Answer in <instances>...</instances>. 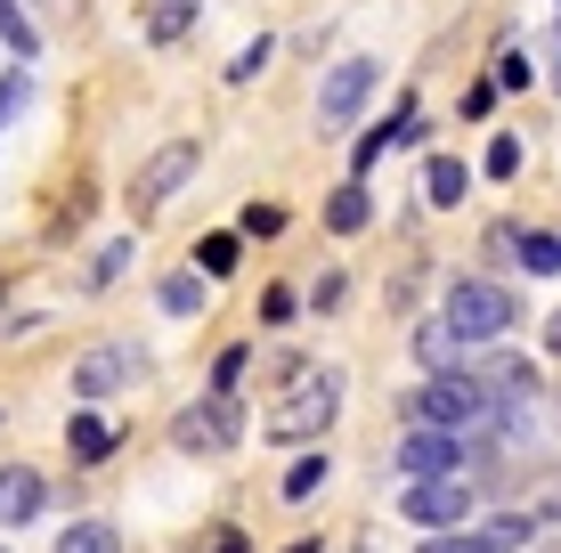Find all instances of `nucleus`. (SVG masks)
I'll list each match as a JSON object with an SVG mask.
<instances>
[{
  "mask_svg": "<svg viewBox=\"0 0 561 553\" xmlns=\"http://www.w3.org/2000/svg\"><path fill=\"white\" fill-rule=\"evenodd\" d=\"M277 367H285V399L268 407V431H261V440H277V448L325 440V431H334V415H342V367H309V358H277Z\"/></svg>",
  "mask_w": 561,
  "mask_h": 553,
  "instance_id": "f257e3e1",
  "label": "nucleus"
},
{
  "mask_svg": "<svg viewBox=\"0 0 561 553\" xmlns=\"http://www.w3.org/2000/svg\"><path fill=\"white\" fill-rule=\"evenodd\" d=\"M415 415H423V431H496L505 415H496V399L472 383V375H432V383L415 391Z\"/></svg>",
  "mask_w": 561,
  "mask_h": 553,
  "instance_id": "f03ea898",
  "label": "nucleus"
},
{
  "mask_svg": "<svg viewBox=\"0 0 561 553\" xmlns=\"http://www.w3.org/2000/svg\"><path fill=\"white\" fill-rule=\"evenodd\" d=\"M513 318H520V301L505 293V285H480V277H463L448 301H439V326H448L456 342H496V334H513Z\"/></svg>",
  "mask_w": 561,
  "mask_h": 553,
  "instance_id": "7ed1b4c3",
  "label": "nucleus"
},
{
  "mask_svg": "<svg viewBox=\"0 0 561 553\" xmlns=\"http://www.w3.org/2000/svg\"><path fill=\"white\" fill-rule=\"evenodd\" d=\"M366 99H375V57H342V66L318 82V123H325V130L358 123V106H366Z\"/></svg>",
  "mask_w": 561,
  "mask_h": 553,
  "instance_id": "20e7f679",
  "label": "nucleus"
},
{
  "mask_svg": "<svg viewBox=\"0 0 561 553\" xmlns=\"http://www.w3.org/2000/svg\"><path fill=\"white\" fill-rule=\"evenodd\" d=\"M187 180H196V139H171V147H154L147 171L130 180V204H139V212H154V204H171Z\"/></svg>",
  "mask_w": 561,
  "mask_h": 553,
  "instance_id": "39448f33",
  "label": "nucleus"
},
{
  "mask_svg": "<svg viewBox=\"0 0 561 553\" xmlns=\"http://www.w3.org/2000/svg\"><path fill=\"white\" fill-rule=\"evenodd\" d=\"M139 367H147V350H139V342H90V350H82V367H73V391H82V399H114V391H123Z\"/></svg>",
  "mask_w": 561,
  "mask_h": 553,
  "instance_id": "423d86ee",
  "label": "nucleus"
},
{
  "mask_svg": "<svg viewBox=\"0 0 561 553\" xmlns=\"http://www.w3.org/2000/svg\"><path fill=\"white\" fill-rule=\"evenodd\" d=\"M463 464H472V440H456V431H408L399 440V472L408 481H448Z\"/></svg>",
  "mask_w": 561,
  "mask_h": 553,
  "instance_id": "0eeeda50",
  "label": "nucleus"
},
{
  "mask_svg": "<svg viewBox=\"0 0 561 553\" xmlns=\"http://www.w3.org/2000/svg\"><path fill=\"white\" fill-rule=\"evenodd\" d=\"M399 512H408L415 529H456L463 512H472V488H463V472H448V481H415L408 497H399Z\"/></svg>",
  "mask_w": 561,
  "mask_h": 553,
  "instance_id": "6e6552de",
  "label": "nucleus"
},
{
  "mask_svg": "<svg viewBox=\"0 0 561 553\" xmlns=\"http://www.w3.org/2000/svg\"><path fill=\"white\" fill-rule=\"evenodd\" d=\"M171 440H180L187 456H220V448H237V407H228V399H196V407H180Z\"/></svg>",
  "mask_w": 561,
  "mask_h": 553,
  "instance_id": "1a4fd4ad",
  "label": "nucleus"
},
{
  "mask_svg": "<svg viewBox=\"0 0 561 553\" xmlns=\"http://www.w3.org/2000/svg\"><path fill=\"white\" fill-rule=\"evenodd\" d=\"M42 472L33 464H0V529H25V521H42Z\"/></svg>",
  "mask_w": 561,
  "mask_h": 553,
  "instance_id": "9d476101",
  "label": "nucleus"
},
{
  "mask_svg": "<svg viewBox=\"0 0 561 553\" xmlns=\"http://www.w3.org/2000/svg\"><path fill=\"white\" fill-rule=\"evenodd\" d=\"M496 237L513 244V261L529 277H561V237H546V228H496Z\"/></svg>",
  "mask_w": 561,
  "mask_h": 553,
  "instance_id": "9b49d317",
  "label": "nucleus"
},
{
  "mask_svg": "<svg viewBox=\"0 0 561 553\" xmlns=\"http://www.w3.org/2000/svg\"><path fill=\"white\" fill-rule=\"evenodd\" d=\"M196 9H204V0H154V9H147V42H154V49H171L187 25H196Z\"/></svg>",
  "mask_w": 561,
  "mask_h": 553,
  "instance_id": "f8f14e48",
  "label": "nucleus"
},
{
  "mask_svg": "<svg viewBox=\"0 0 561 553\" xmlns=\"http://www.w3.org/2000/svg\"><path fill=\"white\" fill-rule=\"evenodd\" d=\"M375 220V204H366V187H334V204H325V228H342V237H358V228Z\"/></svg>",
  "mask_w": 561,
  "mask_h": 553,
  "instance_id": "ddd939ff",
  "label": "nucleus"
},
{
  "mask_svg": "<svg viewBox=\"0 0 561 553\" xmlns=\"http://www.w3.org/2000/svg\"><path fill=\"white\" fill-rule=\"evenodd\" d=\"M57 553H123V538H114V521H73L57 538Z\"/></svg>",
  "mask_w": 561,
  "mask_h": 553,
  "instance_id": "4468645a",
  "label": "nucleus"
},
{
  "mask_svg": "<svg viewBox=\"0 0 561 553\" xmlns=\"http://www.w3.org/2000/svg\"><path fill=\"white\" fill-rule=\"evenodd\" d=\"M66 431H73V456H82V464H99V456L114 448V424H99V415H73Z\"/></svg>",
  "mask_w": 561,
  "mask_h": 553,
  "instance_id": "2eb2a0df",
  "label": "nucleus"
},
{
  "mask_svg": "<svg viewBox=\"0 0 561 553\" xmlns=\"http://www.w3.org/2000/svg\"><path fill=\"white\" fill-rule=\"evenodd\" d=\"M163 310H171V318H196V310H204V277H196V269L163 277Z\"/></svg>",
  "mask_w": 561,
  "mask_h": 553,
  "instance_id": "dca6fc26",
  "label": "nucleus"
},
{
  "mask_svg": "<svg viewBox=\"0 0 561 553\" xmlns=\"http://www.w3.org/2000/svg\"><path fill=\"white\" fill-rule=\"evenodd\" d=\"M463 187H472V171L439 155V163H432V180H423V196H432V204H463Z\"/></svg>",
  "mask_w": 561,
  "mask_h": 553,
  "instance_id": "f3484780",
  "label": "nucleus"
},
{
  "mask_svg": "<svg viewBox=\"0 0 561 553\" xmlns=\"http://www.w3.org/2000/svg\"><path fill=\"white\" fill-rule=\"evenodd\" d=\"M456 350H463V342H456L448 326H423V334H415V358H423V367H432V375H456V367H448Z\"/></svg>",
  "mask_w": 561,
  "mask_h": 553,
  "instance_id": "a211bd4d",
  "label": "nucleus"
},
{
  "mask_svg": "<svg viewBox=\"0 0 561 553\" xmlns=\"http://www.w3.org/2000/svg\"><path fill=\"white\" fill-rule=\"evenodd\" d=\"M318 488H325V456H301V464L285 472V505H309Z\"/></svg>",
  "mask_w": 561,
  "mask_h": 553,
  "instance_id": "6ab92c4d",
  "label": "nucleus"
},
{
  "mask_svg": "<svg viewBox=\"0 0 561 553\" xmlns=\"http://www.w3.org/2000/svg\"><path fill=\"white\" fill-rule=\"evenodd\" d=\"M0 42H9L16 57H33L42 42H33V25H25V9H16V0H0Z\"/></svg>",
  "mask_w": 561,
  "mask_h": 553,
  "instance_id": "aec40b11",
  "label": "nucleus"
},
{
  "mask_svg": "<svg viewBox=\"0 0 561 553\" xmlns=\"http://www.w3.org/2000/svg\"><path fill=\"white\" fill-rule=\"evenodd\" d=\"M237 269V237H204V277H228Z\"/></svg>",
  "mask_w": 561,
  "mask_h": 553,
  "instance_id": "412c9836",
  "label": "nucleus"
},
{
  "mask_svg": "<svg viewBox=\"0 0 561 553\" xmlns=\"http://www.w3.org/2000/svg\"><path fill=\"white\" fill-rule=\"evenodd\" d=\"M244 367H253V358H244V350H220V367H211V391H220V399H228V391H237V383H244Z\"/></svg>",
  "mask_w": 561,
  "mask_h": 553,
  "instance_id": "4be33fe9",
  "label": "nucleus"
},
{
  "mask_svg": "<svg viewBox=\"0 0 561 553\" xmlns=\"http://www.w3.org/2000/svg\"><path fill=\"white\" fill-rule=\"evenodd\" d=\"M123 261H130V237H114V244H106V253H99V261H90V285H106L114 269H123Z\"/></svg>",
  "mask_w": 561,
  "mask_h": 553,
  "instance_id": "5701e85b",
  "label": "nucleus"
},
{
  "mask_svg": "<svg viewBox=\"0 0 561 553\" xmlns=\"http://www.w3.org/2000/svg\"><path fill=\"white\" fill-rule=\"evenodd\" d=\"M513 171H520V139H496L489 147V180H513Z\"/></svg>",
  "mask_w": 561,
  "mask_h": 553,
  "instance_id": "b1692460",
  "label": "nucleus"
},
{
  "mask_svg": "<svg viewBox=\"0 0 561 553\" xmlns=\"http://www.w3.org/2000/svg\"><path fill=\"white\" fill-rule=\"evenodd\" d=\"M277 228H285L277 204H253V212H244V237H277Z\"/></svg>",
  "mask_w": 561,
  "mask_h": 553,
  "instance_id": "393cba45",
  "label": "nucleus"
},
{
  "mask_svg": "<svg viewBox=\"0 0 561 553\" xmlns=\"http://www.w3.org/2000/svg\"><path fill=\"white\" fill-rule=\"evenodd\" d=\"M261 66H268V42H253V49H244V57H237V66H228V82H253V73H261Z\"/></svg>",
  "mask_w": 561,
  "mask_h": 553,
  "instance_id": "a878e982",
  "label": "nucleus"
},
{
  "mask_svg": "<svg viewBox=\"0 0 561 553\" xmlns=\"http://www.w3.org/2000/svg\"><path fill=\"white\" fill-rule=\"evenodd\" d=\"M496 82H505V90H529V57H520V49H513V57H505V66H496Z\"/></svg>",
  "mask_w": 561,
  "mask_h": 553,
  "instance_id": "bb28decb",
  "label": "nucleus"
},
{
  "mask_svg": "<svg viewBox=\"0 0 561 553\" xmlns=\"http://www.w3.org/2000/svg\"><path fill=\"white\" fill-rule=\"evenodd\" d=\"M16 106H25V73H16V82H9V90H0V123H9V114H16Z\"/></svg>",
  "mask_w": 561,
  "mask_h": 553,
  "instance_id": "cd10ccee",
  "label": "nucleus"
},
{
  "mask_svg": "<svg viewBox=\"0 0 561 553\" xmlns=\"http://www.w3.org/2000/svg\"><path fill=\"white\" fill-rule=\"evenodd\" d=\"M211 553H253V545H244L237 529H211Z\"/></svg>",
  "mask_w": 561,
  "mask_h": 553,
  "instance_id": "c85d7f7f",
  "label": "nucleus"
},
{
  "mask_svg": "<svg viewBox=\"0 0 561 553\" xmlns=\"http://www.w3.org/2000/svg\"><path fill=\"white\" fill-rule=\"evenodd\" d=\"M546 342H553V358H561V310H553V326H546Z\"/></svg>",
  "mask_w": 561,
  "mask_h": 553,
  "instance_id": "c756f323",
  "label": "nucleus"
},
{
  "mask_svg": "<svg viewBox=\"0 0 561 553\" xmlns=\"http://www.w3.org/2000/svg\"><path fill=\"white\" fill-rule=\"evenodd\" d=\"M294 553H318V545H294Z\"/></svg>",
  "mask_w": 561,
  "mask_h": 553,
  "instance_id": "7c9ffc66",
  "label": "nucleus"
},
{
  "mask_svg": "<svg viewBox=\"0 0 561 553\" xmlns=\"http://www.w3.org/2000/svg\"><path fill=\"white\" fill-rule=\"evenodd\" d=\"M0 553H9V545H0Z\"/></svg>",
  "mask_w": 561,
  "mask_h": 553,
  "instance_id": "2f4dec72",
  "label": "nucleus"
}]
</instances>
